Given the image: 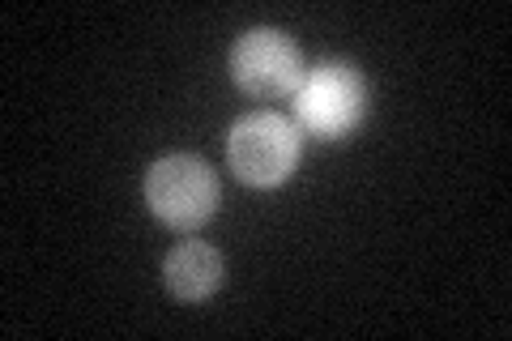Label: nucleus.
Returning a JSON list of instances; mask_svg holds the SVG:
<instances>
[{
	"mask_svg": "<svg viewBox=\"0 0 512 341\" xmlns=\"http://www.w3.org/2000/svg\"><path fill=\"white\" fill-rule=\"evenodd\" d=\"M227 167L248 188H278L299 167V124L278 111H252L227 133Z\"/></svg>",
	"mask_w": 512,
	"mask_h": 341,
	"instance_id": "nucleus-2",
	"label": "nucleus"
},
{
	"mask_svg": "<svg viewBox=\"0 0 512 341\" xmlns=\"http://www.w3.org/2000/svg\"><path fill=\"white\" fill-rule=\"evenodd\" d=\"M227 69L244 94L274 103L295 94V86L303 81V56L291 43V35H282L274 26H256L231 43Z\"/></svg>",
	"mask_w": 512,
	"mask_h": 341,
	"instance_id": "nucleus-4",
	"label": "nucleus"
},
{
	"mask_svg": "<svg viewBox=\"0 0 512 341\" xmlns=\"http://www.w3.org/2000/svg\"><path fill=\"white\" fill-rule=\"evenodd\" d=\"M163 282L180 303H201L227 282V261L222 252L201 239H180L163 261Z\"/></svg>",
	"mask_w": 512,
	"mask_h": 341,
	"instance_id": "nucleus-5",
	"label": "nucleus"
},
{
	"mask_svg": "<svg viewBox=\"0 0 512 341\" xmlns=\"http://www.w3.org/2000/svg\"><path fill=\"white\" fill-rule=\"evenodd\" d=\"M291 111L299 133L338 141L355 133L367 116V81L355 64L346 60H320L316 69H303V81L291 94Z\"/></svg>",
	"mask_w": 512,
	"mask_h": 341,
	"instance_id": "nucleus-1",
	"label": "nucleus"
},
{
	"mask_svg": "<svg viewBox=\"0 0 512 341\" xmlns=\"http://www.w3.org/2000/svg\"><path fill=\"white\" fill-rule=\"evenodd\" d=\"M146 205L171 231L188 235V231H197V226H205L218 205V180H214L210 162H201L197 154H167V158L150 162Z\"/></svg>",
	"mask_w": 512,
	"mask_h": 341,
	"instance_id": "nucleus-3",
	"label": "nucleus"
}]
</instances>
